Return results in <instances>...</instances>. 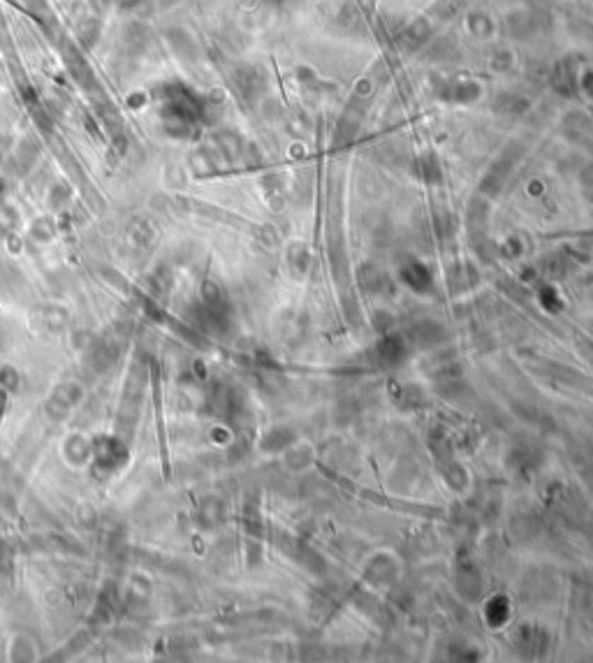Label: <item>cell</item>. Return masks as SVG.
<instances>
[{"label": "cell", "mask_w": 593, "mask_h": 663, "mask_svg": "<svg viewBox=\"0 0 593 663\" xmlns=\"http://www.w3.org/2000/svg\"><path fill=\"white\" fill-rule=\"evenodd\" d=\"M79 399H81V387L77 382H63V385H58L54 390L52 399L47 402V411L52 418H63V415L72 411Z\"/></svg>", "instance_id": "obj_1"}]
</instances>
